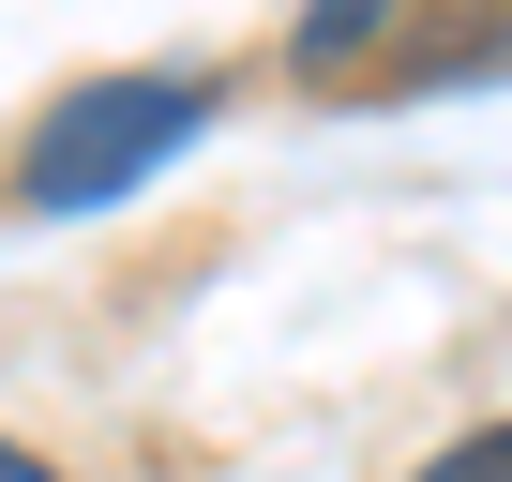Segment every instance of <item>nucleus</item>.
<instances>
[{
  "instance_id": "1",
  "label": "nucleus",
  "mask_w": 512,
  "mask_h": 482,
  "mask_svg": "<svg viewBox=\"0 0 512 482\" xmlns=\"http://www.w3.org/2000/svg\"><path fill=\"white\" fill-rule=\"evenodd\" d=\"M211 121H226V91H211V76H91V91H61V106L31 121L16 196H31V211H106V196L166 181Z\"/></svg>"
},
{
  "instance_id": "2",
  "label": "nucleus",
  "mask_w": 512,
  "mask_h": 482,
  "mask_svg": "<svg viewBox=\"0 0 512 482\" xmlns=\"http://www.w3.org/2000/svg\"><path fill=\"white\" fill-rule=\"evenodd\" d=\"M422 16H437V31H407V46L377 61L392 91H497V76H512V0H422Z\"/></svg>"
},
{
  "instance_id": "3",
  "label": "nucleus",
  "mask_w": 512,
  "mask_h": 482,
  "mask_svg": "<svg viewBox=\"0 0 512 482\" xmlns=\"http://www.w3.org/2000/svg\"><path fill=\"white\" fill-rule=\"evenodd\" d=\"M392 16H407V0H302L287 61H302V76H347V61H377V46H392Z\"/></svg>"
},
{
  "instance_id": "4",
  "label": "nucleus",
  "mask_w": 512,
  "mask_h": 482,
  "mask_svg": "<svg viewBox=\"0 0 512 482\" xmlns=\"http://www.w3.org/2000/svg\"><path fill=\"white\" fill-rule=\"evenodd\" d=\"M422 482H512V422H482V437H452Z\"/></svg>"
},
{
  "instance_id": "5",
  "label": "nucleus",
  "mask_w": 512,
  "mask_h": 482,
  "mask_svg": "<svg viewBox=\"0 0 512 482\" xmlns=\"http://www.w3.org/2000/svg\"><path fill=\"white\" fill-rule=\"evenodd\" d=\"M0 482H61V467H46V452H31V437H0Z\"/></svg>"
}]
</instances>
